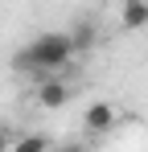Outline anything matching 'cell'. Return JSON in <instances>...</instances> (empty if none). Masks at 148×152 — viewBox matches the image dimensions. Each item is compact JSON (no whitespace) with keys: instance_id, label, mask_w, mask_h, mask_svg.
<instances>
[{"instance_id":"3957f363","label":"cell","mask_w":148,"mask_h":152,"mask_svg":"<svg viewBox=\"0 0 148 152\" xmlns=\"http://www.w3.org/2000/svg\"><path fill=\"white\" fill-rule=\"evenodd\" d=\"M37 103H41L45 111L66 107V103H70V82H62V78H45V82H37Z\"/></svg>"},{"instance_id":"ba28073f","label":"cell","mask_w":148,"mask_h":152,"mask_svg":"<svg viewBox=\"0 0 148 152\" xmlns=\"http://www.w3.org/2000/svg\"><path fill=\"white\" fill-rule=\"evenodd\" d=\"M58 152H82V144H62Z\"/></svg>"},{"instance_id":"277c9868","label":"cell","mask_w":148,"mask_h":152,"mask_svg":"<svg viewBox=\"0 0 148 152\" xmlns=\"http://www.w3.org/2000/svg\"><path fill=\"white\" fill-rule=\"evenodd\" d=\"M119 25L123 29H144L148 25V0H123L119 4Z\"/></svg>"},{"instance_id":"6da1fadb","label":"cell","mask_w":148,"mask_h":152,"mask_svg":"<svg viewBox=\"0 0 148 152\" xmlns=\"http://www.w3.org/2000/svg\"><path fill=\"white\" fill-rule=\"evenodd\" d=\"M70 58H74L70 33H41L37 41H29L12 58V70H21V74H58Z\"/></svg>"},{"instance_id":"52a82bcc","label":"cell","mask_w":148,"mask_h":152,"mask_svg":"<svg viewBox=\"0 0 148 152\" xmlns=\"http://www.w3.org/2000/svg\"><path fill=\"white\" fill-rule=\"evenodd\" d=\"M12 144H17L12 127H4V124H0V152H12Z\"/></svg>"},{"instance_id":"8992f818","label":"cell","mask_w":148,"mask_h":152,"mask_svg":"<svg viewBox=\"0 0 148 152\" xmlns=\"http://www.w3.org/2000/svg\"><path fill=\"white\" fill-rule=\"evenodd\" d=\"M74 53L78 50H86V45H91V41H95V25H86V21H82V25H74Z\"/></svg>"},{"instance_id":"5b68a950","label":"cell","mask_w":148,"mask_h":152,"mask_svg":"<svg viewBox=\"0 0 148 152\" xmlns=\"http://www.w3.org/2000/svg\"><path fill=\"white\" fill-rule=\"evenodd\" d=\"M12 152H49V140H45V136H37V132H29V136H17Z\"/></svg>"},{"instance_id":"7a4b0ae2","label":"cell","mask_w":148,"mask_h":152,"mask_svg":"<svg viewBox=\"0 0 148 152\" xmlns=\"http://www.w3.org/2000/svg\"><path fill=\"white\" fill-rule=\"evenodd\" d=\"M82 127H86V132H95V136L111 132V127H115V107H111L107 99H95L91 107H86V115H82Z\"/></svg>"}]
</instances>
